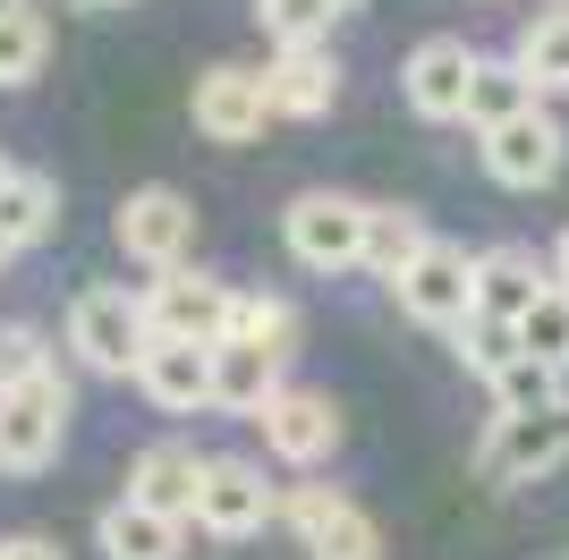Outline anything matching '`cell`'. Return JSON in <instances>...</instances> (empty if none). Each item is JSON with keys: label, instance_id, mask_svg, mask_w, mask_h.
I'll return each mask as SVG.
<instances>
[{"label": "cell", "instance_id": "1", "mask_svg": "<svg viewBox=\"0 0 569 560\" xmlns=\"http://www.w3.org/2000/svg\"><path fill=\"white\" fill-rule=\"evenodd\" d=\"M69 382L60 373H26V382H9L0 391V467L9 476H43L51 459H60V442H69Z\"/></svg>", "mask_w": 569, "mask_h": 560}, {"label": "cell", "instance_id": "2", "mask_svg": "<svg viewBox=\"0 0 569 560\" xmlns=\"http://www.w3.org/2000/svg\"><path fill=\"white\" fill-rule=\"evenodd\" d=\"M569 459V399L561 408H501L493 433L476 442V476L485 484H545L552 467Z\"/></svg>", "mask_w": 569, "mask_h": 560}, {"label": "cell", "instance_id": "3", "mask_svg": "<svg viewBox=\"0 0 569 560\" xmlns=\"http://www.w3.org/2000/svg\"><path fill=\"white\" fill-rule=\"evenodd\" d=\"M69 349L94 373H137L144 349H153V314H144V289H77L69 306Z\"/></svg>", "mask_w": 569, "mask_h": 560}, {"label": "cell", "instance_id": "4", "mask_svg": "<svg viewBox=\"0 0 569 560\" xmlns=\"http://www.w3.org/2000/svg\"><path fill=\"white\" fill-rule=\"evenodd\" d=\"M366 221H375V204L332 196V187H307V196H289L281 238L307 272H349V263H366Z\"/></svg>", "mask_w": 569, "mask_h": 560}, {"label": "cell", "instance_id": "5", "mask_svg": "<svg viewBox=\"0 0 569 560\" xmlns=\"http://www.w3.org/2000/svg\"><path fill=\"white\" fill-rule=\"evenodd\" d=\"M391 298H400L408 323L459 331V323L476 314V256H468V247H442V238H433L426 256H417L400 280H391Z\"/></svg>", "mask_w": 569, "mask_h": 560}, {"label": "cell", "instance_id": "6", "mask_svg": "<svg viewBox=\"0 0 569 560\" xmlns=\"http://www.w3.org/2000/svg\"><path fill=\"white\" fill-rule=\"evenodd\" d=\"M230 306H238L230 280L188 272V263H162V272L144 280V314H153V331H179V340H230Z\"/></svg>", "mask_w": 569, "mask_h": 560}, {"label": "cell", "instance_id": "7", "mask_svg": "<svg viewBox=\"0 0 569 560\" xmlns=\"http://www.w3.org/2000/svg\"><path fill=\"white\" fill-rule=\"evenodd\" d=\"M281 518V492L263 484V467L256 459H204V492H196V527L221 543L238 536H263Z\"/></svg>", "mask_w": 569, "mask_h": 560}, {"label": "cell", "instance_id": "8", "mask_svg": "<svg viewBox=\"0 0 569 560\" xmlns=\"http://www.w3.org/2000/svg\"><path fill=\"white\" fill-rule=\"evenodd\" d=\"M281 518L298 527L307 560H382V536H375V518L357 510L349 492H332V484H298V492L281 501Z\"/></svg>", "mask_w": 569, "mask_h": 560}, {"label": "cell", "instance_id": "9", "mask_svg": "<svg viewBox=\"0 0 569 560\" xmlns=\"http://www.w3.org/2000/svg\"><path fill=\"white\" fill-rule=\"evenodd\" d=\"M119 256L144 263V272H162V263H188L196 247V204L179 196V187H137L128 204H119Z\"/></svg>", "mask_w": 569, "mask_h": 560}, {"label": "cell", "instance_id": "10", "mask_svg": "<svg viewBox=\"0 0 569 560\" xmlns=\"http://www.w3.org/2000/svg\"><path fill=\"white\" fill-rule=\"evenodd\" d=\"M263 450L281 467H323L340 450V408H332V391H298V382H281V391L263 399Z\"/></svg>", "mask_w": 569, "mask_h": 560}, {"label": "cell", "instance_id": "11", "mask_svg": "<svg viewBox=\"0 0 569 560\" xmlns=\"http://www.w3.org/2000/svg\"><path fill=\"white\" fill-rule=\"evenodd\" d=\"M561 153H569L561 119L536 111V102L485 128V170H493L501 187H552V179H561Z\"/></svg>", "mask_w": 569, "mask_h": 560}, {"label": "cell", "instance_id": "12", "mask_svg": "<svg viewBox=\"0 0 569 560\" xmlns=\"http://www.w3.org/2000/svg\"><path fill=\"white\" fill-rule=\"evenodd\" d=\"M162 417H196V408H213V340H179V331H153V349L144 366L128 373Z\"/></svg>", "mask_w": 569, "mask_h": 560}, {"label": "cell", "instance_id": "13", "mask_svg": "<svg viewBox=\"0 0 569 560\" xmlns=\"http://www.w3.org/2000/svg\"><path fill=\"white\" fill-rule=\"evenodd\" d=\"M468 86H476V51L459 43V34H426V43L408 51V69H400V93H408V111L417 119H468Z\"/></svg>", "mask_w": 569, "mask_h": 560}, {"label": "cell", "instance_id": "14", "mask_svg": "<svg viewBox=\"0 0 569 560\" xmlns=\"http://www.w3.org/2000/svg\"><path fill=\"white\" fill-rule=\"evenodd\" d=\"M272 111V86L256 69H204L196 77V137L204 144H256Z\"/></svg>", "mask_w": 569, "mask_h": 560}, {"label": "cell", "instance_id": "15", "mask_svg": "<svg viewBox=\"0 0 569 560\" xmlns=\"http://www.w3.org/2000/svg\"><path fill=\"white\" fill-rule=\"evenodd\" d=\"M263 86H272V111L281 119H323L340 102V60H332V43H281Z\"/></svg>", "mask_w": 569, "mask_h": 560}, {"label": "cell", "instance_id": "16", "mask_svg": "<svg viewBox=\"0 0 569 560\" xmlns=\"http://www.w3.org/2000/svg\"><path fill=\"white\" fill-rule=\"evenodd\" d=\"M281 366L289 357L272 349V340H213V408H230V417H263V399L281 391Z\"/></svg>", "mask_w": 569, "mask_h": 560}, {"label": "cell", "instance_id": "17", "mask_svg": "<svg viewBox=\"0 0 569 560\" xmlns=\"http://www.w3.org/2000/svg\"><path fill=\"white\" fill-rule=\"evenodd\" d=\"M94 543L111 560H179L188 552V518H170V510H153V501H111L102 510V527H94Z\"/></svg>", "mask_w": 569, "mask_h": 560}, {"label": "cell", "instance_id": "18", "mask_svg": "<svg viewBox=\"0 0 569 560\" xmlns=\"http://www.w3.org/2000/svg\"><path fill=\"white\" fill-rule=\"evenodd\" d=\"M128 492L196 527V492H204V459H196L188 442H153V450H137V467H128Z\"/></svg>", "mask_w": 569, "mask_h": 560}, {"label": "cell", "instance_id": "19", "mask_svg": "<svg viewBox=\"0 0 569 560\" xmlns=\"http://www.w3.org/2000/svg\"><path fill=\"white\" fill-rule=\"evenodd\" d=\"M552 289V263H536L527 247H485L476 256V306L485 314H527Z\"/></svg>", "mask_w": 569, "mask_h": 560}, {"label": "cell", "instance_id": "20", "mask_svg": "<svg viewBox=\"0 0 569 560\" xmlns=\"http://www.w3.org/2000/svg\"><path fill=\"white\" fill-rule=\"evenodd\" d=\"M433 247L426 230V212H408V204H375V221H366V272L375 280H400L408 263Z\"/></svg>", "mask_w": 569, "mask_h": 560}, {"label": "cell", "instance_id": "21", "mask_svg": "<svg viewBox=\"0 0 569 560\" xmlns=\"http://www.w3.org/2000/svg\"><path fill=\"white\" fill-rule=\"evenodd\" d=\"M536 77L519 69V51L510 60H476V86H468V128H493V119H510V111H527L536 102Z\"/></svg>", "mask_w": 569, "mask_h": 560}, {"label": "cell", "instance_id": "22", "mask_svg": "<svg viewBox=\"0 0 569 560\" xmlns=\"http://www.w3.org/2000/svg\"><path fill=\"white\" fill-rule=\"evenodd\" d=\"M51 221H60V179H43V170H18V179L0 187V230L18 238V247L51 238Z\"/></svg>", "mask_w": 569, "mask_h": 560}, {"label": "cell", "instance_id": "23", "mask_svg": "<svg viewBox=\"0 0 569 560\" xmlns=\"http://www.w3.org/2000/svg\"><path fill=\"white\" fill-rule=\"evenodd\" d=\"M43 60H51V26H43V9H0V86H34L43 77Z\"/></svg>", "mask_w": 569, "mask_h": 560}, {"label": "cell", "instance_id": "24", "mask_svg": "<svg viewBox=\"0 0 569 560\" xmlns=\"http://www.w3.org/2000/svg\"><path fill=\"white\" fill-rule=\"evenodd\" d=\"M561 399H569V366H552L536 349H519L493 373V408H561Z\"/></svg>", "mask_w": 569, "mask_h": 560}, {"label": "cell", "instance_id": "25", "mask_svg": "<svg viewBox=\"0 0 569 560\" xmlns=\"http://www.w3.org/2000/svg\"><path fill=\"white\" fill-rule=\"evenodd\" d=\"M451 340H459V357H468V366L485 373V382H493V373L527 349V340H519V314H485V306H476V314L451 331Z\"/></svg>", "mask_w": 569, "mask_h": 560}, {"label": "cell", "instance_id": "26", "mask_svg": "<svg viewBox=\"0 0 569 560\" xmlns=\"http://www.w3.org/2000/svg\"><path fill=\"white\" fill-rule=\"evenodd\" d=\"M519 69L545 93H569V9H552V18H536L519 34Z\"/></svg>", "mask_w": 569, "mask_h": 560}, {"label": "cell", "instance_id": "27", "mask_svg": "<svg viewBox=\"0 0 569 560\" xmlns=\"http://www.w3.org/2000/svg\"><path fill=\"white\" fill-rule=\"evenodd\" d=\"M256 18L272 43H332L340 0H256Z\"/></svg>", "mask_w": 569, "mask_h": 560}, {"label": "cell", "instance_id": "28", "mask_svg": "<svg viewBox=\"0 0 569 560\" xmlns=\"http://www.w3.org/2000/svg\"><path fill=\"white\" fill-rule=\"evenodd\" d=\"M519 340H527L536 357H552V366H569V280H552L545 298L519 314Z\"/></svg>", "mask_w": 569, "mask_h": 560}, {"label": "cell", "instance_id": "29", "mask_svg": "<svg viewBox=\"0 0 569 560\" xmlns=\"http://www.w3.org/2000/svg\"><path fill=\"white\" fill-rule=\"evenodd\" d=\"M230 331H238V340H272V349H298V306H289V298H238L230 306Z\"/></svg>", "mask_w": 569, "mask_h": 560}, {"label": "cell", "instance_id": "30", "mask_svg": "<svg viewBox=\"0 0 569 560\" xmlns=\"http://www.w3.org/2000/svg\"><path fill=\"white\" fill-rule=\"evenodd\" d=\"M51 357H43V340H34V331L26 323H0V391H9V382H26V373H43Z\"/></svg>", "mask_w": 569, "mask_h": 560}, {"label": "cell", "instance_id": "31", "mask_svg": "<svg viewBox=\"0 0 569 560\" xmlns=\"http://www.w3.org/2000/svg\"><path fill=\"white\" fill-rule=\"evenodd\" d=\"M0 560H69V552H60L51 536H9V543H0Z\"/></svg>", "mask_w": 569, "mask_h": 560}, {"label": "cell", "instance_id": "32", "mask_svg": "<svg viewBox=\"0 0 569 560\" xmlns=\"http://www.w3.org/2000/svg\"><path fill=\"white\" fill-rule=\"evenodd\" d=\"M552 280H569V230H561V247H552Z\"/></svg>", "mask_w": 569, "mask_h": 560}, {"label": "cell", "instance_id": "33", "mask_svg": "<svg viewBox=\"0 0 569 560\" xmlns=\"http://www.w3.org/2000/svg\"><path fill=\"white\" fill-rule=\"evenodd\" d=\"M9 256H18V238H9V230H0V263H9Z\"/></svg>", "mask_w": 569, "mask_h": 560}, {"label": "cell", "instance_id": "34", "mask_svg": "<svg viewBox=\"0 0 569 560\" xmlns=\"http://www.w3.org/2000/svg\"><path fill=\"white\" fill-rule=\"evenodd\" d=\"M9 179H18V162H9V153H0V187H9Z\"/></svg>", "mask_w": 569, "mask_h": 560}, {"label": "cell", "instance_id": "35", "mask_svg": "<svg viewBox=\"0 0 569 560\" xmlns=\"http://www.w3.org/2000/svg\"><path fill=\"white\" fill-rule=\"evenodd\" d=\"M86 9H119V0H86Z\"/></svg>", "mask_w": 569, "mask_h": 560}, {"label": "cell", "instance_id": "36", "mask_svg": "<svg viewBox=\"0 0 569 560\" xmlns=\"http://www.w3.org/2000/svg\"><path fill=\"white\" fill-rule=\"evenodd\" d=\"M0 9H18V0H0Z\"/></svg>", "mask_w": 569, "mask_h": 560}]
</instances>
